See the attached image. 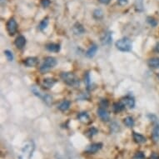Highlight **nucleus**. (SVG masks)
Wrapping results in <instances>:
<instances>
[{
	"label": "nucleus",
	"instance_id": "1",
	"mask_svg": "<svg viewBox=\"0 0 159 159\" xmlns=\"http://www.w3.org/2000/svg\"><path fill=\"white\" fill-rule=\"evenodd\" d=\"M115 45L121 52H129L132 49V42L128 38H123L117 40Z\"/></svg>",
	"mask_w": 159,
	"mask_h": 159
},
{
	"label": "nucleus",
	"instance_id": "2",
	"mask_svg": "<svg viewBox=\"0 0 159 159\" xmlns=\"http://www.w3.org/2000/svg\"><path fill=\"white\" fill-rule=\"evenodd\" d=\"M61 78L66 84L69 86H75L78 84V79L73 73H62Z\"/></svg>",
	"mask_w": 159,
	"mask_h": 159
},
{
	"label": "nucleus",
	"instance_id": "3",
	"mask_svg": "<svg viewBox=\"0 0 159 159\" xmlns=\"http://www.w3.org/2000/svg\"><path fill=\"white\" fill-rule=\"evenodd\" d=\"M57 64V60L56 58L53 57H47L44 59V62L43 63L41 67H40V71L42 73H46L51 68H54Z\"/></svg>",
	"mask_w": 159,
	"mask_h": 159
},
{
	"label": "nucleus",
	"instance_id": "4",
	"mask_svg": "<svg viewBox=\"0 0 159 159\" xmlns=\"http://www.w3.org/2000/svg\"><path fill=\"white\" fill-rule=\"evenodd\" d=\"M32 91L34 93L37 97H39L41 99L43 100V102H46L48 105H49L51 102H52V98L49 96V95H48V94L44 93L43 92L41 91V89H39V88H37V87L34 86L33 89H32Z\"/></svg>",
	"mask_w": 159,
	"mask_h": 159
},
{
	"label": "nucleus",
	"instance_id": "5",
	"mask_svg": "<svg viewBox=\"0 0 159 159\" xmlns=\"http://www.w3.org/2000/svg\"><path fill=\"white\" fill-rule=\"evenodd\" d=\"M7 30H8V34L10 35H13V34H16V32L18 30V24L17 22L13 19V18H11L7 23Z\"/></svg>",
	"mask_w": 159,
	"mask_h": 159
},
{
	"label": "nucleus",
	"instance_id": "6",
	"mask_svg": "<svg viewBox=\"0 0 159 159\" xmlns=\"http://www.w3.org/2000/svg\"><path fill=\"white\" fill-rule=\"evenodd\" d=\"M102 143H93L89 145L86 148L85 152L89 154H94L96 153L97 152H98L100 149L102 148Z\"/></svg>",
	"mask_w": 159,
	"mask_h": 159
},
{
	"label": "nucleus",
	"instance_id": "7",
	"mask_svg": "<svg viewBox=\"0 0 159 159\" xmlns=\"http://www.w3.org/2000/svg\"><path fill=\"white\" fill-rule=\"evenodd\" d=\"M122 102H123L124 106L129 107V108H133L135 106V100L133 97L131 96H126L122 99Z\"/></svg>",
	"mask_w": 159,
	"mask_h": 159
},
{
	"label": "nucleus",
	"instance_id": "8",
	"mask_svg": "<svg viewBox=\"0 0 159 159\" xmlns=\"http://www.w3.org/2000/svg\"><path fill=\"white\" fill-rule=\"evenodd\" d=\"M98 117H100L102 121H104V122L109 121L110 119L109 113L107 112V111L105 109V108L99 107L98 109Z\"/></svg>",
	"mask_w": 159,
	"mask_h": 159
},
{
	"label": "nucleus",
	"instance_id": "9",
	"mask_svg": "<svg viewBox=\"0 0 159 159\" xmlns=\"http://www.w3.org/2000/svg\"><path fill=\"white\" fill-rule=\"evenodd\" d=\"M39 63V60L38 58L35 57H27L26 59L24 60V65L27 66L28 68H32V67H35V66L38 64Z\"/></svg>",
	"mask_w": 159,
	"mask_h": 159
},
{
	"label": "nucleus",
	"instance_id": "10",
	"mask_svg": "<svg viewBox=\"0 0 159 159\" xmlns=\"http://www.w3.org/2000/svg\"><path fill=\"white\" fill-rule=\"evenodd\" d=\"M14 44L18 48H23L24 47V45L26 44V39L25 37L23 36V35H19L18 37H17V39H15V42H14Z\"/></svg>",
	"mask_w": 159,
	"mask_h": 159
},
{
	"label": "nucleus",
	"instance_id": "11",
	"mask_svg": "<svg viewBox=\"0 0 159 159\" xmlns=\"http://www.w3.org/2000/svg\"><path fill=\"white\" fill-rule=\"evenodd\" d=\"M133 140L137 143H146L147 139L146 138L144 137L143 135H142L140 133H136V132H133Z\"/></svg>",
	"mask_w": 159,
	"mask_h": 159
},
{
	"label": "nucleus",
	"instance_id": "12",
	"mask_svg": "<svg viewBox=\"0 0 159 159\" xmlns=\"http://www.w3.org/2000/svg\"><path fill=\"white\" fill-rule=\"evenodd\" d=\"M112 34L110 32H107L101 38V42L103 45H109L112 43Z\"/></svg>",
	"mask_w": 159,
	"mask_h": 159
},
{
	"label": "nucleus",
	"instance_id": "13",
	"mask_svg": "<svg viewBox=\"0 0 159 159\" xmlns=\"http://www.w3.org/2000/svg\"><path fill=\"white\" fill-rule=\"evenodd\" d=\"M148 65L151 68H159V57H152L148 62Z\"/></svg>",
	"mask_w": 159,
	"mask_h": 159
},
{
	"label": "nucleus",
	"instance_id": "14",
	"mask_svg": "<svg viewBox=\"0 0 159 159\" xmlns=\"http://www.w3.org/2000/svg\"><path fill=\"white\" fill-rule=\"evenodd\" d=\"M73 33L77 35H81V34H84V32H85V29L81 24H78V23H76L74 24V26L73 28Z\"/></svg>",
	"mask_w": 159,
	"mask_h": 159
},
{
	"label": "nucleus",
	"instance_id": "15",
	"mask_svg": "<svg viewBox=\"0 0 159 159\" xmlns=\"http://www.w3.org/2000/svg\"><path fill=\"white\" fill-rule=\"evenodd\" d=\"M55 84H56V80L51 78H44V79H43V85L44 87H46L47 89L52 88Z\"/></svg>",
	"mask_w": 159,
	"mask_h": 159
},
{
	"label": "nucleus",
	"instance_id": "16",
	"mask_svg": "<svg viewBox=\"0 0 159 159\" xmlns=\"http://www.w3.org/2000/svg\"><path fill=\"white\" fill-rule=\"evenodd\" d=\"M78 118L81 121L82 123H89L90 122V117H89V114L87 112H80L78 115Z\"/></svg>",
	"mask_w": 159,
	"mask_h": 159
},
{
	"label": "nucleus",
	"instance_id": "17",
	"mask_svg": "<svg viewBox=\"0 0 159 159\" xmlns=\"http://www.w3.org/2000/svg\"><path fill=\"white\" fill-rule=\"evenodd\" d=\"M46 48L50 52H57L60 50V45L57 43H48L46 45Z\"/></svg>",
	"mask_w": 159,
	"mask_h": 159
},
{
	"label": "nucleus",
	"instance_id": "18",
	"mask_svg": "<svg viewBox=\"0 0 159 159\" xmlns=\"http://www.w3.org/2000/svg\"><path fill=\"white\" fill-rule=\"evenodd\" d=\"M97 51H98V46L96 44H93L91 47L89 48V50L87 51L86 55L88 57H93L94 55L96 54Z\"/></svg>",
	"mask_w": 159,
	"mask_h": 159
},
{
	"label": "nucleus",
	"instance_id": "19",
	"mask_svg": "<svg viewBox=\"0 0 159 159\" xmlns=\"http://www.w3.org/2000/svg\"><path fill=\"white\" fill-rule=\"evenodd\" d=\"M70 105L71 102H69V101H68V100H64L63 102H62L60 104H59V106H58V109L60 110V111H62V112H66V111L70 107Z\"/></svg>",
	"mask_w": 159,
	"mask_h": 159
},
{
	"label": "nucleus",
	"instance_id": "20",
	"mask_svg": "<svg viewBox=\"0 0 159 159\" xmlns=\"http://www.w3.org/2000/svg\"><path fill=\"white\" fill-rule=\"evenodd\" d=\"M152 138L154 142L159 141V125H156L153 128L152 133Z\"/></svg>",
	"mask_w": 159,
	"mask_h": 159
},
{
	"label": "nucleus",
	"instance_id": "21",
	"mask_svg": "<svg viewBox=\"0 0 159 159\" xmlns=\"http://www.w3.org/2000/svg\"><path fill=\"white\" fill-rule=\"evenodd\" d=\"M124 104H123V102H115L113 103V111H114L116 113L117 112H120L121 111H123L124 109Z\"/></svg>",
	"mask_w": 159,
	"mask_h": 159
},
{
	"label": "nucleus",
	"instance_id": "22",
	"mask_svg": "<svg viewBox=\"0 0 159 159\" xmlns=\"http://www.w3.org/2000/svg\"><path fill=\"white\" fill-rule=\"evenodd\" d=\"M123 123L125 124L127 127L128 128H133L135 123H134V120H133V118L132 117H125L124 119H123Z\"/></svg>",
	"mask_w": 159,
	"mask_h": 159
},
{
	"label": "nucleus",
	"instance_id": "23",
	"mask_svg": "<svg viewBox=\"0 0 159 159\" xmlns=\"http://www.w3.org/2000/svg\"><path fill=\"white\" fill-rule=\"evenodd\" d=\"M98 129L96 128H94V127H92L91 128H89L88 132H87V136L89 137V138H92V137H93L94 135H96L97 133H98Z\"/></svg>",
	"mask_w": 159,
	"mask_h": 159
},
{
	"label": "nucleus",
	"instance_id": "24",
	"mask_svg": "<svg viewBox=\"0 0 159 159\" xmlns=\"http://www.w3.org/2000/svg\"><path fill=\"white\" fill-rule=\"evenodd\" d=\"M48 25V18H46L44 19H43L41 23H40V24H39V29L40 30H43V29L47 28Z\"/></svg>",
	"mask_w": 159,
	"mask_h": 159
},
{
	"label": "nucleus",
	"instance_id": "25",
	"mask_svg": "<svg viewBox=\"0 0 159 159\" xmlns=\"http://www.w3.org/2000/svg\"><path fill=\"white\" fill-rule=\"evenodd\" d=\"M93 17L96 19H101L103 17V13L101 9H96L93 12Z\"/></svg>",
	"mask_w": 159,
	"mask_h": 159
},
{
	"label": "nucleus",
	"instance_id": "26",
	"mask_svg": "<svg viewBox=\"0 0 159 159\" xmlns=\"http://www.w3.org/2000/svg\"><path fill=\"white\" fill-rule=\"evenodd\" d=\"M4 54H5V56L7 57L8 61L13 60V55L11 51H9V50H5V51H4Z\"/></svg>",
	"mask_w": 159,
	"mask_h": 159
},
{
	"label": "nucleus",
	"instance_id": "27",
	"mask_svg": "<svg viewBox=\"0 0 159 159\" xmlns=\"http://www.w3.org/2000/svg\"><path fill=\"white\" fill-rule=\"evenodd\" d=\"M147 19H148V23L150 25H152V27L157 26V20H155V18H152V17H148Z\"/></svg>",
	"mask_w": 159,
	"mask_h": 159
},
{
	"label": "nucleus",
	"instance_id": "28",
	"mask_svg": "<svg viewBox=\"0 0 159 159\" xmlns=\"http://www.w3.org/2000/svg\"><path fill=\"white\" fill-rule=\"evenodd\" d=\"M109 105V102L107 101V99H102V101L100 102V107H102V108H107Z\"/></svg>",
	"mask_w": 159,
	"mask_h": 159
},
{
	"label": "nucleus",
	"instance_id": "29",
	"mask_svg": "<svg viewBox=\"0 0 159 159\" xmlns=\"http://www.w3.org/2000/svg\"><path fill=\"white\" fill-rule=\"evenodd\" d=\"M134 159H145V155L143 152H138L134 156Z\"/></svg>",
	"mask_w": 159,
	"mask_h": 159
},
{
	"label": "nucleus",
	"instance_id": "30",
	"mask_svg": "<svg viewBox=\"0 0 159 159\" xmlns=\"http://www.w3.org/2000/svg\"><path fill=\"white\" fill-rule=\"evenodd\" d=\"M41 4L43 8H47L50 5V0H41Z\"/></svg>",
	"mask_w": 159,
	"mask_h": 159
},
{
	"label": "nucleus",
	"instance_id": "31",
	"mask_svg": "<svg viewBox=\"0 0 159 159\" xmlns=\"http://www.w3.org/2000/svg\"><path fill=\"white\" fill-rule=\"evenodd\" d=\"M117 3H118V4H120L121 6L127 5L128 3V0H117Z\"/></svg>",
	"mask_w": 159,
	"mask_h": 159
},
{
	"label": "nucleus",
	"instance_id": "32",
	"mask_svg": "<svg viewBox=\"0 0 159 159\" xmlns=\"http://www.w3.org/2000/svg\"><path fill=\"white\" fill-rule=\"evenodd\" d=\"M149 159H159V153L153 152L151 154V156L149 157Z\"/></svg>",
	"mask_w": 159,
	"mask_h": 159
},
{
	"label": "nucleus",
	"instance_id": "33",
	"mask_svg": "<svg viewBox=\"0 0 159 159\" xmlns=\"http://www.w3.org/2000/svg\"><path fill=\"white\" fill-rule=\"evenodd\" d=\"M98 1L102 4H108L111 0H98Z\"/></svg>",
	"mask_w": 159,
	"mask_h": 159
},
{
	"label": "nucleus",
	"instance_id": "34",
	"mask_svg": "<svg viewBox=\"0 0 159 159\" xmlns=\"http://www.w3.org/2000/svg\"><path fill=\"white\" fill-rule=\"evenodd\" d=\"M157 77H158V78H159V73H158V75H157Z\"/></svg>",
	"mask_w": 159,
	"mask_h": 159
}]
</instances>
